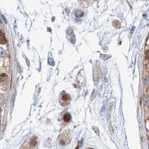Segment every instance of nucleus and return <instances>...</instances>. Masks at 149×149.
<instances>
[{"label": "nucleus", "mask_w": 149, "mask_h": 149, "mask_svg": "<svg viewBox=\"0 0 149 149\" xmlns=\"http://www.w3.org/2000/svg\"><path fill=\"white\" fill-rule=\"evenodd\" d=\"M37 144V140L35 136H33L25 141L22 145L21 149H34Z\"/></svg>", "instance_id": "f257e3e1"}, {"label": "nucleus", "mask_w": 149, "mask_h": 149, "mask_svg": "<svg viewBox=\"0 0 149 149\" xmlns=\"http://www.w3.org/2000/svg\"><path fill=\"white\" fill-rule=\"evenodd\" d=\"M70 136L67 132H64L59 136V142L62 145H66L70 141Z\"/></svg>", "instance_id": "f03ea898"}, {"label": "nucleus", "mask_w": 149, "mask_h": 149, "mask_svg": "<svg viewBox=\"0 0 149 149\" xmlns=\"http://www.w3.org/2000/svg\"><path fill=\"white\" fill-rule=\"evenodd\" d=\"M144 86L146 88H149V76H147L144 80Z\"/></svg>", "instance_id": "6e6552de"}, {"label": "nucleus", "mask_w": 149, "mask_h": 149, "mask_svg": "<svg viewBox=\"0 0 149 149\" xmlns=\"http://www.w3.org/2000/svg\"><path fill=\"white\" fill-rule=\"evenodd\" d=\"M4 98L2 95H0V103H2L4 101Z\"/></svg>", "instance_id": "f8f14e48"}, {"label": "nucleus", "mask_w": 149, "mask_h": 149, "mask_svg": "<svg viewBox=\"0 0 149 149\" xmlns=\"http://www.w3.org/2000/svg\"><path fill=\"white\" fill-rule=\"evenodd\" d=\"M6 43V39L5 38L4 35L3 34L2 32L0 31V44H4Z\"/></svg>", "instance_id": "20e7f679"}, {"label": "nucleus", "mask_w": 149, "mask_h": 149, "mask_svg": "<svg viewBox=\"0 0 149 149\" xmlns=\"http://www.w3.org/2000/svg\"><path fill=\"white\" fill-rule=\"evenodd\" d=\"M71 119V116L69 113H67L65 114V115H64L63 121H65V122H68L70 121Z\"/></svg>", "instance_id": "423d86ee"}, {"label": "nucleus", "mask_w": 149, "mask_h": 149, "mask_svg": "<svg viewBox=\"0 0 149 149\" xmlns=\"http://www.w3.org/2000/svg\"><path fill=\"white\" fill-rule=\"evenodd\" d=\"M146 128L148 131H149V118L146 121Z\"/></svg>", "instance_id": "9d476101"}, {"label": "nucleus", "mask_w": 149, "mask_h": 149, "mask_svg": "<svg viewBox=\"0 0 149 149\" xmlns=\"http://www.w3.org/2000/svg\"><path fill=\"white\" fill-rule=\"evenodd\" d=\"M113 25L115 28H119L121 27V23L118 20H114L113 22Z\"/></svg>", "instance_id": "0eeeda50"}, {"label": "nucleus", "mask_w": 149, "mask_h": 149, "mask_svg": "<svg viewBox=\"0 0 149 149\" xmlns=\"http://www.w3.org/2000/svg\"><path fill=\"white\" fill-rule=\"evenodd\" d=\"M146 58L148 59L149 62V49L147 51V52H146Z\"/></svg>", "instance_id": "ddd939ff"}, {"label": "nucleus", "mask_w": 149, "mask_h": 149, "mask_svg": "<svg viewBox=\"0 0 149 149\" xmlns=\"http://www.w3.org/2000/svg\"><path fill=\"white\" fill-rule=\"evenodd\" d=\"M93 129L94 130V131H95V132H96V133L97 135H99V129L97 128L96 127H93Z\"/></svg>", "instance_id": "9b49d317"}, {"label": "nucleus", "mask_w": 149, "mask_h": 149, "mask_svg": "<svg viewBox=\"0 0 149 149\" xmlns=\"http://www.w3.org/2000/svg\"><path fill=\"white\" fill-rule=\"evenodd\" d=\"M79 3L83 7H88L92 4L95 0H79Z\"/></svg>", "instance_id": "7ed1b4c3"}, {"label": "nucleus", "mask_w": 149, "mask_h": 149, "mask_svg": "<svg viewBox=\"0 0 149 149\" xmlns=\"http://www.w3.org/2000/svg\"><path fill=\"white\" fill-rule=\"evenodd\" d=\"M0 113H1V108H0Z\"/></svg>", "instance_id": "4468645a"}, {"label": "nucleus", "mask_w": 149, "mask_h": 149, "mask_svg": "<svg viewBox=\"0 0 149 149\" xmlns=\"http://www.w3.org/2000/svg\"><path fill=\"white\" fill-rule=\"evenodd\" d=\"M61 99L62 101H67L68 100H70L71 99V97L70 96L67 94H63V95H62L61 97Z\"/></svg>", "instance_id": "39448f33"}, {"label": "nucleus", "mask_w": 149, "mask_h": 149, "mask_svg": "<svg viewBox=\"0 0 149 149\" xmlns=\"http://www.w3.org/2000/svg\"><path fill=\"white\" fill-rule=\"evenodd\" d=\"M145 103L146 106L149 108V96H147L145 98Z\"/></svg>", "instance_id": "1a4fd4ad"}]
</instances>
